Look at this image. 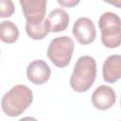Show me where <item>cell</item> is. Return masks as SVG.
<instances>
[{
    "instance_id": "obj_1",
    "label": "cell",
    "mask_w": 121,
    "mask_h": 121,
    "mask_svg": "<svg viewBox=\"0 0 121 121\" xmlns=\"http://www.w3.org/2000/svg\"><path fill=\"white\" fill-rule=\"evenodd\" d=\"M96 78V62L91 56H81L78 59L70 78L72 89L78 93L88 91Z\"/></svg>"
},
{
    "instance_id": "obj_2",
    "label": "cell",
    "mask_w": 121,
    "mask_h": 121,
    "mask_svg": "<svg viewBox=\"0 0 121 121\" xmlns=\"http://www.w3.org/2000/svg\"><path fill=\"white\" fill-rule=\"evenodd\" d=\"M32 91L26 85L19 84L12 87L2 97L1 107L3 112L10 117L22 114L32 103Z\"/></svg>"
},
{
    "instance_id": "obj_3",
    "label": "cell",
    "mask_w": 121,
    "mask_h": 121,
    "mask_svg": "<svg viewBox=\"0 0 121 121\" xmlns=\"http://www.w3.org/2000/svg\"><path fill=\"white\" fill-rule=\"evenodd\" d=\"M98 26L101 42L106 47L117 48L121 45V19L116 13L104 12L98 20Z\"/></svg>"
},
{
    "instance_id": "obj_4",
    "label": "cell",
    "mask_w": 121,
    "mask_h": 121,
    "mask_svg": "<svg viewBox=\"0 0 121 121\" xmlns=\"http://www.w3.org/2000/svg\"><path fill=\"white\" fill-rule=\"evenodd\" d=\"M74 48V41L69 36L57 37L49 43L47 57L55 66L63 68L70 63Z\"/></svg>"
},
{
    "instance_id": "obj_5",
    "label": "cell",
    "mask_w": 121,
    "mask_h": 121,
    "mask_svg": "<svg viewBox=\"0 0 121 121\" xmlns=\"http://www.w3.org/2000/svg\"><path fill=\"white\" fill-rule=\"evenodd\" d=\"M73 35L81 44L92 43L96 37V30L93 21L87 17L78 18L74 23Z\"/></svg>"
},
{
    "instance_id": "obj_6",
    "label": "cell",
    "mask_w": 121,
    "mask_h": 121,
    "mask_svg": "<svg viewBox=\"0 0 121 121\" xmlns=\"http://www.w3.org/2000/svg\"><path fill=\"white\" fill-rule=\"evenodd\" d=\"M26 23H41L45 18L46 0H20Z\"/></svg>"
},
{
    "instance_id": "obj_7",
    "label": "cell",
    "mask_w": 121,
    "mask_h": 121,
    "mask_svg": "<svg viewBox=\"0 0 121 121\" xmlns=\"http://www.w3.org/2000/svg\"><path fill=\"white\" fill-rule=\"evenodd\" d=\"M116 100V95L113 89L108 85L98 86L92 95V103L94 107L100 111H105L113 106Z\"/></svg>"
},
{
    "instance_id": "obj_8",
    "label": "cell",
    "mask_w": 121,
    "mask_h": 121,
    "mask_svg": "<svg viewBox=\"0 0 121 121\" xmlns=\"http://www.w3.org/2000/svg\"><path fill=\"white\" fill-rule=\"evenodd\" d=\"M51 75L49 65L43 60H35L31 61L26 68V76L29 81L36 85L45 83Z\"/></svg>"
},
{
    "instance_id": "obj_9",
    "label": "cell",
    "mask_w": 121,
    "mask_h": 121,
    "mask_svg": "<svg viewBox=\"0 0 121 121\" xmlns=\"http://www.w3.org/2000/svg\"><path fill=\"white\" fill-rule=\"evenodd\" d=\"M102 74L108 83H114L121 78V55L109 56L103 63Z\"/></svg>"
},
{
    "instance_id": "obj_10",
    "label": "cell",
    "mask_w": 121,
    "mask_h": 121,
    "mask_svg": "<svg viewBox=\"0 0 121 121\" xmlns=\"http://www.w3.org/2000/svg\"><path fill=\"white\" fill-rule=\"evenodd\" d=\"M47 19L50 24L51 32L63 31L69 25V15L62 9H55L51 10Z\"/></svg>"
},
{
    "instance_id": "obj_11",
    "label": "cell",
    "mask_w": 121,
    "mask_h": 121,
    "mask_svg": "<svg viewBox=\"0 0 121 121\" xmlns=\"http://www.w3.org/2000/svg\"><path fill=\"white\" fill-rule=\"evenodd\" d=\"M26 31L29 38L42 40L50 32V24L47 18L41 23H26Z\"/></svg>"
},
{
    "instance_id": "obj_12",
    "label": "cell",
    "mask_w": 121,
    "mask_h": 121,
    "mask_svg": "<svg viewBox=\"0 0 121 121\" xmlns=\"http://www.w3.org/2000/svg\"><path fill=\"white\" fill-rule=\"evenodd\" d=\"M19 37L18 26L11 21H3L0 25V38L2 42L12 43L17 41Z\"/></svg>"
},
{
    "instance_id": "obj_13",
    "label": "cell",
    "mask_w": 121,
    "mask_h": 121,
    "mask_svg": "<svg viewBox=\"0 0 121 121\" xmlns=\"http://www.w3.org/2000/svg\"><path fill=\"white\" fill-rule=\"evenodd\" d=\"M14 5L13 2L10 0H2L0 2V16L2 18L10 17L14 12Z\"/></svg>"
},
{
    "instance_id": "obj_14",
    "label": "cell",
    "mask_w": 121,
    "mask_h": 121,
    "mask_svg": "<svg viewBox=\"0 0 121 121\" xmlns=\"http://www.w3.org/2000/svg\"><path fill=\"white\" fill-rule=\"evenodd\" d=\"M58 3L61 6H64V7H68V8H72L76 5H78L79 3V1H75V0H70V1H58Z\"/></svg>"
},
{
    "instance_id": "obj_15",
    "label": "cell",
    "mask_w": 121,
    "mask_h": 121,
    "mask_svg": "<svg viewBox=\"0 0 121 121\" xmlns=\"http://www.w3.org/2000/svg\"><path fill=\"white\" fill-rule=\"evenodd\" d=\"M111 5H113L117 8H121V0H115V1H105Z\"/></svg>"
},
{
    "instance_id": "obj_16",
    "label": "cell",
    "mask_w": 121,
    "mask_h": 121,
    "mask_svg": "<svg viewBox=\"0 0 121 121\" xmlns=\"http://www.w3.org/2000/svg\"><path fill=\"white\" fill-rule=\"evenodd\" d=\"M19 121H38V120H37L36 118L32 117V116H26V117L20 119Z\"/></svg>"
},
{
    "instance_id": "obj_17",
    "label": "cell",
    "mask_w": 121,
    "mask_h": 121,
    "mask_svg": "<svg viewBox=\"0 0 121 121\" xmlns=\"http://www.w3.org/2000/svg\"><path fill=\"white\" fill-rule=\"evenodd\" d=\"M120 106H121V98H120Z\"/></svg>"
}]
</instances>
